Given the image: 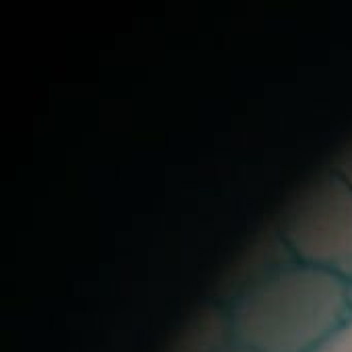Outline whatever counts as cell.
I'll list each match as a JSON object with an SVG mask.
<instances>
[{
    "instance_id": "obj_3",
    "label": "cell",
    "mask_w": 352,
    "mask_h": 352,
    "mask_svg": "<svg viewBox=\"0 0 352 352\" xmlns=\"http://www.w3.org/2000/svg\"><path fill=\"white\" fill-rule=\"evenodd\" d=\"M316 352H352V318Z\"/></svg>"
},
{
    "instance_id": "obj_4",
    "label": "cell",
    "mask_w": 352,
    "mask_h": 352,
    "mask_svg": "<svg viewBox=\"0 0 352 352\" xmlns=\"http://www.w3.org/2000/svg\"><path fill=\"white\" fill-rule=\"evenodd\" d=\"M338 175L342 177V182L352 190V151L344 157V161L340 163V169H338Z\"/></svg>"
},
{
    "instance_id": "obj_2",
    "label": "cell",
    "mask_w": 352,
    "mask_h": 352,
    "mask_svg": "<svg viewBox=\"0 0 352 352\" xmlns=\"http://www.w3.org/2000/svg\"><path fill=\"white\" fill-rule=\"evenodd\" d=\"M287 237L301 262L352 274V190L340 175L322 182L299 204Z\"/></svg>"
},
{
    "instance_id": "obj_5",
    "label": "cell",
    "mask_w": 352,
    "mask_h": 352,
    "mask_svg": "<svg viewBox=\"0 0 352 352\" xmlns=\"http://www.w3.org/2000/svg\"><path fill=\"white\" fill-rule=\"evenodd\" d=\"M223 352H248V351H243V349H239V346H233L231 351H223Z\"/></svg>"
},
{
    "instance_id": "obj_1",
    "label": "cell",
    "mask_w": 352,
    "mask_h": 352,
    "mask_svg": "<svg viewBox=\"0 0 352 352\" xmlns=\"http://www.w3.org/2000/svg\"><path fill=\"white\" fill-rule=\"evenodd\" d=\"M351 318L346 278L301 262L268 274L237 299L231 334L248 352H316Z\"/></svg>"
}]
</instances>
